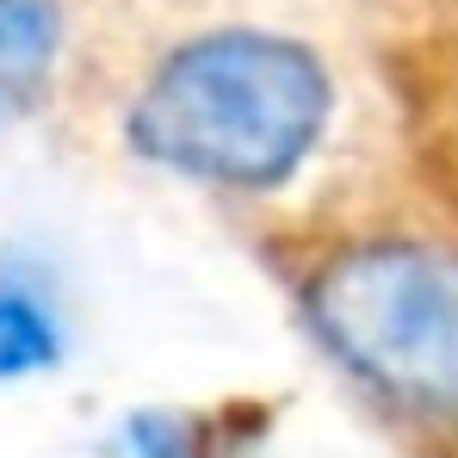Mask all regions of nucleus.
I'll return each mask as SVG.
<instances>
[{
	"label": "nucleus",
	"instance_id": "nucleus-1",
	"mask_svg": "<svg viewBox=\"0 0 458 458\" xmlns=\"http://www.w3.org/2000/svg\"><path fill=\"white\" fill-rule=\"evenodd\" d=\"M328 99V75L304 44L273 31H205L143 81L131 143L174 174L260 192L316 149Z\"/></svg>",
	"mask_w": 458,
	"mask_h": 458
},
{
	"label": "nucleus",
	"instance_id": "nucleus-2",
	"mask_svg": "<svg viewBox=\"0 0 458 458\" xmlns=\"http://www.w3.org/2000/svg\"><path fill=\"white\" fill-rule=\"evenodd\" d=\"M316 341L384 403L458 421V254L440 242H360L310 279Z\"/></svg>",
	"mask_w": 458,
	"mask_h": 458
},
{
	"label": "nucleus",
	"instance_id": "nucleus-3",
	"mask_svg": "<svg viewBox=\"0 0 458 458\" xmlns=\"http://www.w3.org/2000/svg\"><path fill=\"white\" fill-rule=\"evenodd\" d=\"M63 310L38 267L0 260V384L38 378L63 360Z\"/></svg>",
	"mask_w": 458,
	"mask_h": 458
},
{
	"label": "nucleus",
	"instance_id": "nucleus-4",
	"mask_svg": "<svg viewBox=\"0 0 458 458\" xmlns=\"http://www.w3.org/2000/svg\"><path fill=\"white\" fill-rule=\"evenodd\" d=\"M63 6L56 0H0V124H13L56 69Z\"/></svg>",
	"mask_w": 458,
	"mask_h": 458
},
{
	"label": "nucleus",
	"instance_id": "nucleus-5",
	"mask_svg": "<svg viewBox=\"0 0 458 458\" xmlns=\"http://www.w3.org/2000/svg\"><path fill=\"white\" fill-rule=\"evenodd\" d=\"M106 458H217V421L186 409H137L112 428Z\"/></svg>",
	"mask_w": 458,
	"mask_h": 458
}]
</instances>
